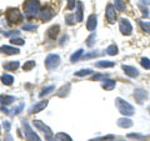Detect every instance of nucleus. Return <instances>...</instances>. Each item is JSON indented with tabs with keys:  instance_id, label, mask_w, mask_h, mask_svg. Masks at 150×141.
<instances>
[{
	"instance_id": "obj_38",
	"label": "nucleus",
	"mask_w": 150,
	"mask_h": 141,
	"mask_svg": "<svg viewBox=\"0 0 150 141\" xmlns=\"http://www.w3.org/2000/svg\"><path fill=\"white\" fill-rule=\"evenodd\" d=\"M128 137H134V139H138V140H140V141H144L145 139V136H143V135H139V134H129L128 135Z\"/></svg>"
},
{
	"instance_id": "obj_27",
	"label": "nucleus",
	"mask_w": 150,
	"mask_h": 141,
	"mask_svg": "<svg viewBox=\"0 0 150 141\" xmlns=\"http://www.w3.org/2000/svg\"><path fill=\"white\" fill-rule=\"evenodd\" d=\"M91 73H93V70L90 69H83L75 73V76H86V75H90Z\"/></svg>"
},
{
	"instance_id": "obj_39",
	"label": "nucleus",
	"mask_w": 150,
	"mask_h": 141,
	"mask_svg": "<svg viewBox=\"0 0 150 141\" xmlns=\"http://www.w3.org/2000/svg\"><path fill=\"white\" fill-rule=\"evenodd\" d=\"M3 128L5 129V130L8 131V133H9V131H10V123L5 120V121H4V123H3Z\"/></svg>"
},
{
	"instance_id": "obj_4",
	"label": "nucleus",
	"mask_w": 150,
	"mask_h": 141,
	"mask_svg": "<svg viewBox=\"0 0 150 141\" xmlns=\"http://www.w3.org/2000/svg\"><path fill=\"white\" fill-rule=\"evenodd\" d=\"M21 124H23V126H24V134H25V137L29 141H41L39 136L33 131V129L30 128V125H29V123H28L26 120H23Z\"/></svg>"
},
{
	"instance_id": "obj_17",
	"label": "nucleus",
	"mask_w": 150,
	"mask_h": 141,
	"mask_svg": "<svg viewBox=\"0 0 150 141\" xmlns=\"http://www.w3.org/2000/svg\"><path fill=\"white\" fill-rule=\"evenodd\" d=\"M15 100L14 96H10V95H0V102L4 105H8V104H11V102Z\"/></svg>"
},
{
	"instance_id": "obj_22",
	"label": "nucleus",
	"mask_w": 150,
	"mask_h": 141,
	"mask_svg": "<svg viewBox=\"0 0 150 141\" xmlns=\"http://www.w3.org/2000/svg\"><path fill=\"white\" fill-rule=\"evenodd\" d=\"M76 5H78V9H76V20L78 21H83V3L78 1Z\"/></svg>"
},
{
	"instance_id": "obj_1",
	"label": "nucleus",
	"mask_w": 150,
	"mask_h": 141,
	"mask_svg": "<svg viewBox=\"0 0 150 141\" xmlns=\"http://www.w3.org/2000/svg\"><path fill=\"white\" fill-rule=\"evenodd\" d=\"M24 11L28 18H34L40 13V3L39 0H25Z\"/></svg>"
},
{
	"instance_id": "obj_23",
	"label": "nucleus",
	"mask_w": 150,
	"mask_h": 141,
	"mask_svg": "<svg viewBox=\"0 0 150 141\" xmlns=\"http://www.w3.org/2000/svg\"><path fill=\"white\" fill-rule=\"evenodd\" d=\"M83 53H84L83 49H79V50H76V51H75V53H74L71 56H70V61H71V63H76L78 60L81 58Z\"/></svg>"
},
{
	"instance_id": "obj_20",
	"label": "nucleus",
	"mask_w": 150,
	"mask_h": 141,
	"mask_svg": "<svg viewBox=\"0 0 150 141\" xmlns=\"http://www.w3.org/2000/svg\"><path fill=\"white\" fill-rule=\"evenodd\" d=\"M1 82L4 84V85H13V82H14V78L11 76V75H8V74H5V75H3L1 76Z\"/></svg>"
},
{
	"instance_id": "obj_30",
	"label": "nucleus",
	"mask_w": 150,
	"mask_h": 141,
	"mask_svg": "<svg viewBox=\"0 0 150 141\" xmlns=\"http://www.w3.org/2000/svg\"><path fill=\"white\" fill-rule=\"evenodd\" d=\"M140 26H142V29H143L145 32L150 34V21H144V20H142V21H140Z\"/></svg>"
},
{
	"instance_id": "obj_19",
	"label": "nucleus",
	"mask_w": 150,
	"mask_h": 141,
	"mask_svg": "<svg viewBox=\"0 0 150 141\" xmlns=\"http://www.w3.org/2000/svg\"><path fill=\"white\" fill-rule=\"evenodd\" d=\"M58 32H59V26L54 25V26H51L50 29L48 30V36L50 37V39H55L56 35H58Z\"/></svg>"
},
{
	"instance_id": "obj_31",
	"label": "nucleus",
	"mask_w": 150,
	"mask_h": 141,
	"mask_svg": "<svg viewBox=\"0 0 150 141\" xmlns=\"http://www.w3.org/2000/svg\"><path fill=\"white\" fill-rule=\"evenodd\" d=\"M20 34V30H10V31H3V35L5 36H14L15 37L16 35Z\"/></svg>"
},
{
	"instance_id": "obj_47",
	"label": "nucleus",
	"mask_w": 150,
	"mask_h": 141,
	"mask_svg": "<svg viewBox=\"0 0 150 141\" xmlns=\"http://www.w3.org/2000/svg\"><path fill=\"white\" fill-rule=\"evenodd\" d=\"M143 1H144L145 4H150V0H143Z\"/></svg>"
},
{
	"instance_id": "obj_48",
	"label": "nucleus",
	"mask_w": 150,
	"mask_h": 141,
	"mask_svg": "<svg viewBox=\"0 0 150 141\" xmlns=\"http://www.w3.org/2000/svg\"><path fill=\"white\" fill-rule=\"evenodd\" d=\"M114 141H125V140H114Z\"/></svg>"
},
{
	"instance_id": "obj_45",
	"label": "nucleus",
	"mask_w": 150,
	"mask_h": 141,
	"mask_svg": "<svg viewBox=\"0 0 150 141\" xmlns=\"http://www.w3.org/2000/svg\"><path fill=\"white\" fill-rule=\"evenodd\" d=\"M0 110H1L3 112H5V114H6V115H8V114H10V112H9V110L6 109V107H5V106H1V107H0Z\"/></svg>"
},
{
	"instance_id": "obj_15",
	"label": "nucleus",
	"mask_w": 150,
	"mask_h": 141,
	"mask_svg": "<svg viewBox=\"0 0 150 141\" xmlns=\"http://www.w3.org/2000/svg\"><path fill=\"white\" fill-rule=\"evenodd\" d=\"M118 125L123 129H128V128H131V126H133V121H131L129 117L125 116V117H121V119L118 120Z\"/></svg>"
},
{
	"instance_id": "obj_46",
	"label": "nucleus",
	"mask_w": 150,
	"mask_h": 141,
	"mask_svg": "<svg viewBox=\"0 0 150 141\" xmlns=\"http://www.w3.org/2000/svg\"><path fill=\"white\" fill-rule=\"evenodd\" d=\"M6 141H13V137H11L10 135H8V136H6Z\"/></svg>"
},
{
	"instance_id": "obj_13",
	"label": "nucleus",
	"mask_w": 150,
	"mask_h": 141,
	"mask_svg": "<svg viewBox=\"0 0 150 141\" xmlns=\"http://www.w3.org/2000/svg\"><path fill=\"white\" fill-rule=\"evenodd\" d=\"M0 53L6 54V55H15L20 53V50L16 48H13V46H9V45H3V46H0Z\"/></svg>"
},
{
	"instance_id": "obj_37",
	"label": "nucleus",
	"mask_w": 150,
	"mask_h": 141,
	"mask_svg": "<svg viewBox=\"0 0 150 141\" xmlns=\"http://www.w3.org/2000/svg\"><path fill=\"white\" fill-rule=\"evenodd\" d=\"M36 25H34V24H24L23 25V29L24 30H28V31H31V30H35L36 29Z\"/></svg>"
},
{
	"instance_id": "obj_18",
	"label": "nucleus",
	"mask_w": 150,
	"mask_h": 141,
	"mask_svg": "<svg viewBox=\"0 0 150 141\" xmlns=\"http://www.w3.org/2000/svg\"><path fill=\"white\" fill-rule=\"evenodd\" d=\"M19 68V61H11V63H5L4 64V69L10 70V71H15Z\"/></svg>"
},
{
	"instance_id": "obj_10",
	"label": "nucleus",
	"mask_w": 150,
	"mask_h": 141,
	"mask_svg": "<svg viewBox=\"0 0 150 141\" xmlns=\"http://www.w3.org/2000/svg\"><path fill=\"white\" fill-rule=\"evenodd\" d=\"M53 15H54V13H53V9L51 8H45L39 13V16L43 21H49L50 19L53 18Z\"/></svg>"
},
{
	"instance_id": "obj_11",
	"label": "nucleus",
	"mask_w": 150,
	"mask_h": 141,
	"mask_svg": "<svg viewBox=\"0 0 150 141\" xmlns=\"http://www.w3.org/2000/svg\"><path fill=\"white\" fill-rule=\"evenodd\" d=\"M96 25H98V18L95 14H91L90 16L88 18V23H86V29L89 31H94L96 29Z\"/></svg>"
},
{
	"instance_id": "obj_43",
	"label": "nucleus",
	"mask_w": 150,
	"mask_h": 141,
	"mask_svg": "<svg viewBox=\"0 0 150 141\" xmlns=\"http://www.w3.org/2000/svg\"><path fill=\"white\" fill-rule=\"evenodd\" d=\"M94 56H98V53H91V54H88V55H85V59L94 58Z\"/></svg>"
},
{
	"instance_id": "obj_12",
	"label": "nucleus",
	"mask_w": 150,
	"mask_h": 141,
	"mask_svg": "<svg viewBox=\"0 0 150 141\" xmlns=\"http://www.w3.org/2000/svg\"><path fill=\"white\" fill-rule=\"evenodd\" d=\"M121 68H123L124 73L128 75V76H130V78H137L138 75H139L138 69L134 68V66H130V65H123Z\"/></svg>"
},
{
	"instance_id": "obj_6",
	"label": "nucleus",
	"mask_w": 150,
	"mask_h": 141,
	"mask_svg": "<svg viewBox=\"0 0 150 141\" xmlns=\"http://www.w3.org/2000/svg\"><path fill=\"white\" fill-rule=\"evenodd\" d=\"M6 19L10 24H15V23H19L21 20V13L18 9H9L6 13Z\"/></svg>"
},
{
	"instance_id": "obj_9",
	"label": "nucleus",
	"mask_w": 150,
	"mask_h": 141,
	"mask_svg": "<svg viewBox=\"0 0 150 141\" xmlns=\"http://www.w3.org/2000/svg\"><path fill=\"white\" fill-rule=\"evenodd\" d=\"M134 97H135V101L142 105L145 99H148V92L143 90V89H137V90L134 91Z\"/></svg>"
},
{
	"instance_id": "obj_49",
	"label": "nucleus",
	"mask_w": 150,
	"mask_h": 141,
	"mask_svg": "<svg viewBox=\"0 0 150 141\" xmlns=\"http://www.w3.org/2000/svg\"><path fill=\"white\" fill-rule=\"evenodd\" d=\"M149 111H150V106H149Z\"/></svg>"
},
{
	"instance_id": "obj_16",
	"label": "nucleus",
	"mask_w": 150,
	"mask_h": 141,
	"mask_svg": "<svg viewBox=\"0 0 150 141\" xmlns=\"http://www.w3.org/2000/svg\"><path fill=\"white\" fill-rule=\"evenodd\" d=\"M115 87V81L114 80H111V79H105V81L103 82V89L104 90H112V89Z\"/></svg>"
},
{
	"instance_id": "obj_34",
	"label": "nucleus",
	"mask_w": 150,
	"mask_h": 141,
	"mask_svg": "<svg viewBox=\"0 0 150 141\" xmlns=\"http://www.w3.org/2000/svg\"><path fill=\"white\" fill-rule=\"evenodd\" d=\"M75 16L74 15H71V14H68V15H65V20H67V24L68 25H73L74 23H75Z\"/></svg>"
},
{
	"instance_id": "obj_25",
	"label": "nucleus",
	"mask_w": 150,
	"mask_h": 141,
	"mask_svg": "<svg viewBox=\"0 0 150 141\" xmlns=\"http://www.w3.org/2000/svg\"><path fill=\"white\" fill-rule=\"evenodd\" d=\"M114 6L118 11H124L125 10V3L123 0H115L114 1Z\"/></svg>"
},
{
	"instance_id": "obj_35",
	"label": "nucleus",
	"mask_w": 150,
	"mask_h": 141,
	"mask_svg": "<svg viewBox=\"0 0 150 141\" xmlns=\"http://www.w3.org/2000/svg\"><path fill=\"white\" fill-rule=\"evenodd\" d=\"M23 109H24V102H21V104L20 105H19V106H16V107H14V111H13V114L14 115H19V114H20V112L23 111Z\"/></svg>"
},
{
	"instance_id": "obj_41",
	"label": "nucleus",
	"mask_w": 150,
	"mask_h": 141,
	"mask_svg": "<svg viewBox=\"0 0 150 141\" xmlns=\"http://www.w3.org/2000/svg\"><path fill=\"white\" fill-rule=\"evenodd\" d=\"M74 5H75V0H69L68 1V9L69 10H71V9L74 8Z\"/></svg>"
},
{
	"instance_id": "obj_36",
	"label": "nucleus",
	"mask_w": 150,
	"mask_h": 141,
	"mask_svg": "<svg viewBox=\"0 0 150 141\" xmlns=\"http://www.w3.org/2000/svg\"><path fill=\"white\" fill-rule=\"evenodd\" d=\"M94 43H95V34H91L90 36H89V37H88L86 45L89 46V48H91V46L94 45Z\"/></svg>"
},
{
	"instance_id": "obj_2",
	"label": "nucleus",
	"mask_w": 150,
	"mask_h": 141,
	"mask_svg": "<svg viewBox=\"0 0 150 141\" xmlns=\"http://www.w3.org/2000/svg\"><path fill=\"white\" fill-rule=\"evenodd\" d=\"M115 105H116L118 110L123 115H125V116L134 115V112H135L134 107H133V105H130L128 101H125V100H123V99H120V97H116L115 99Z\"/></svg>"
},
{
	"instance_id": "obj_24",
	"label": "nucleus",
	"mask_w": 150,
	"mask_h": 141,
	"mask_svg": "<svg viewBox=\"0 0 150 141\" xmlns=\"http://www.w3.org/2000/svg\"><path fill=\"white\" fill-rule=\"evenodd\" d=\"M118 53H119L118 46L114 45V44H111V45H109V46H108V48H106V54H109V55H111V56L116 55Z\"/></svg>"
},
{
	"instance_id": "obj_40",
	"label": "nucleus",
	"mask_w": 150,
	"mask_h": 141,
	"mask_svg": "<svg viewBox=\"0 0 150 141\" xmlns=\"http://www.w3.org/2000/svg\"><path fill=\"white\" fill-rule=\"evenodd\" d=\"M139 8H140V10H142V13L144 14L145 16H149V11H148V9H146V8H144L143 5H139Z\"/></svg>"
},
{
	"instance_id": "obj_28",
	"label": "nucleus",
	"mask_w": 150,
	"mask_h": 141,
	"mask_svg": "<svg viewBox=\"0 0 150 141\" xmlns=\"http://www.w3.org/2000/svg\"><path fill=\"white\" fill-rule=\"evenodd\" d=\"M96 66L98 68H112L114 66V63H111V61H98Z\"/></svg>"
},
{
	"instance_id": "obj_44",
	"label": "nucleus",
	"mask_w": 150,
	"mask_h": 141,
	"mask_svg": "<svg viewBox=\"0 0 150 141\" xmlns=\"http://www.w3.org/2000/svg\"><path fill=\"white\" fill-rule=\"evenodd\" d=\"M67 39H68V35H64V36L62 37V40H60V45H64V43L67 41Z\"/></svg>"
},
{
	"instance_id": "obj_29",
	"label": "nucleus",
	"mask_w": 150,
	"mask_h": 141,
	"mask_svg": "<svg viewBox=\"0 0 150 141\" xmlns=\"http://www.w3.org/2000/svg\"><path fill=\"white\" fill-rule=\"evenodd\" d=\"M34 66H35V61L34 60H29V61H26L24 65H23V69H24L25 71H29V70H31Z\"/></svg>"
},
{
	"instance_id": "obj_21",
	"label": "nucleus",
	"mask_w": 150,
	"mask_h": 141,
	"mask_svg": "<svg viewBox=\"0 0 150 141\" xmlns=\"http://www.w3.org/2000/svg\"><path fill=\"white\" fill-rule=\"evenodd\" d=\"M54 141H71V139H70V136L64 134V133H59L55 135V139Z\"/></svg>"
},
{
	"instance_id": "obj_3",
	"label": "nucleus",
	"mask_w": 150,
	"mask_h": 141,
	"mask_svg": "<svg viewBox=\"0 0 150 141\" xmlns=\"http://www.w3.org/2000/svg\"><path fill=\"white\" fill-rule=\"evenodd\" d=\"M60 64V56L58 54H49L45 59V66L48 70H53L58 68Z\"/></svg>"
},
{
	"instance_id": "obj_5",
	"label": "nucleus",
	"mask_w": 150,
	"mask_h": 141,
	"mask_svg": "<svg viewBox=\"0 0 150 141\" xmlns=\"http://www.w3.org/2000/svg\"><path fill=\"white\" fill-rule=\"evenodd\" d=\"M119 29H120V32L125 36H129L131 32H133V26H131L130 21L128 19L125 18H121L120 21H119Z\"/></svg>"
},
{
	"instance_id": "obj_14",
	"label": "nucleus",
	"mask_w": 150,
	"mask_h": 141,
	"mask_svg": "<svg viewBox=\"0 0 150 141\" xmlns=\"http://www.w3.org/2000/svg\"><path fill=\"white\" fill-rule=\"evenodd\" d=\"M48 104H49L48 100H43V101L38 102V104H35L34 106L30 107V112H31V114H35V112H39V111H41V110H44L45 107L48 106Z\"/></svg>"
},
{
	"instance_id": "obj_32",
	"label": "nucleus",
	"mask_w": 150,
	"mask_h": 141,
	"mask_svg": "<svg viewBox=\"0 0 150 141\" xmlns=\"http://www.w3.org/2000/svg\"><path fill=\"white\" fill-rule=\"evenodd\" d=\"M140 64H142V66L145 68V69H150V60L148 58H143L142 60H140Z\"/></svg>"
},
{
	"instance_id": "obj_33",
	"label": "nucleus",
	"mask_w": 150,
	"mask_h": 141,
	"mask_svg": "<svg viewBox=\"0 0 150 141\" xmlns=\"http://www.w3.org/2000/svg\"><path fill=\"white\" fill-rule=\"evenodd\" d=\"M11 44H15V45H24L25 41L21 39V37H13V39L10 40Z\"/></svg>"
},
{
	"instance_id": "obj_26",
	"label": "nucleus",
	"mask_w": 150,
	"mask_h": 141,
	"mask_svg": "<svg viewBox=\"0 0 150 141\" xmlns=\"http://www.w3.org/2000/svg\"><path fill=\"white\" fill-rule=\"evenodd\" d=\"M54 89H55V86H54V85H49V86L44 87V89H43V91L40 92V97H44L45 95H48V94L53 92V90H54Z\"/></svg>"
},
{
	"instance_id": "obj_8",
	"label": "nucleus",
	"mask_w": 150,
	"mask_h": 141,
	"mask_svg": "<svg viewBox=\"0 0 150 141\" xmlns=\"http://www.w3.org/2000/svg\"><path fill=\"white\" fill-rule=\"evenodd\" d=\"M106 19L110 24H114L116 21V13H115V6L111 4H108L106 6Z\"/></svg>"
},
{
	"instance_id": "obj_42",
	"label": "nucleus",
	"mask_w": 150,
	"mask_h": 141,
	"mask_svg": "<svg viewBox=\"0 0 150 141\" xmlns=\"http://www.w3.org/2000/svg\"><path fill=\"white\" fill-rule=\"evenodd\" d=\"M100 79H105V76L103 74H96V75H94V78H93V80H100Z\"/></svg>"
},
{
	"instance_id": "obj_7",
	"label": "nucleus",
	"mask_w": 150,
	"mask_h": 141,
	"mask_svg": "<svg viewBox=\"0 0 150 141\" xmlns=\"http://www.w3.org/2000/svg\"><path fill=\"white\" fill-rule=\"evenodd\" d=\"M34 126H35L38 130L43 131V133L45 134V137H46V139H51V136H53V131H51L49 126H46V125L43 123V121H40V120H34Z\"/></svg>"
}]
</instances>
